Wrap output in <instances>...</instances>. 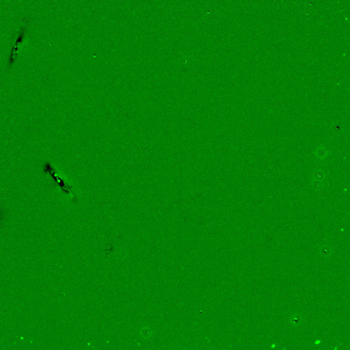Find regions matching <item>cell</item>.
Segmentation results:
<instances>
[{
  "label": "cell",
  "mask_w": 350,
  "mask_h": 350,
  "mask_svg": "<svg viewBox=\"0 0 350 350\" xmlns=\"http://www.w3.org/2000/svg\"><path fill=\"white\" fill-rule=\"evenodd\" d=\"M319 252L323 257H329L332 253V248L328 244H323L319 247Z\"/></svg>",
  "instance_id": "1"
},
{
  "label": "cell",
  "mask_w": 350,
  "mask_h": 350,
  "mask_svg": "<svg viewBox=\"0 0 350 350\" xmlns=\"http://www.w3.org/2000/svg\"><path fill=\"white\" fill-rule=\"evenodd\" d=\"M303 317L299 313H294L290 317V322L294 326L300 325L302 323Z\"/></svg>",
  "instance_id": "2"
},
{
  "label": "cell",
  "mask_w": 350,
  "mask_h": 350,
  "mask_svg": "<svg viewBox=\"0 0 350 350\" xmlns=\"http://www.w3.org/2000/svg\"><path fill=\"white\" fill-rule=\"evenodd\" d=\"M327 155H328V151H327V149L324 147H322H322H319L317 149L316 155L317 157L321 159V160L326 157Z\"/></svg>",
  "instance_id": "3"
},
{
  "label": "cell",
  "mask_w": 350,
  "mask_h": 350,
  "mask_svg": "<svg viewBox=\"0 0 350 350\" xmlns=\"http://www.w3.org/2000/svg\"><path fill=\"white\" fill-rule=\"evenodd\" d=\"M325 178V173L322 170H317L313 174V179L315 180L322 181Z\"/></svg>",
  "instance_id": "4"
},
{
  "label": "cell",
  "mask_w": 350,
  "mask_h": 350,
  "mask_svg": "<svg viewBox=\"0 0 350 350\" xmlns=\"http://www.w3.org/2000/svg\"><path fill=\"white\" fill-rule=\"evenodd\" d=\"M312 185H313V188L315 189V190H320L322 187V181L313 179V182H312Z\"/></svg>",
  "instance_id": "5"
}]
</instances>
